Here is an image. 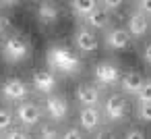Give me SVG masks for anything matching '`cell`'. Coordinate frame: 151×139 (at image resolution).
Segmentation results:
<instances>
[{"mask_svg":"<svg viewBox=\"0 0 151 139\" xmlns=\"http://www.w3.org/2000/svg\"><path fill=\"white\" fill-rule=\"evenodd\" d=\"M0 52H2L6 62L17 64L31 56V42L27 40V35L19 31H11L9 35H4L2 44H0Z\"/></svg>","mask_w":151,"mask_h":139,"instance_id":"7a4b0ae2","label":"cell"},{"mask_svg":"<svg viewBox=\"0 0 151 139\" xmlns=\"http://www.w3.org/2000/svg\"><path fill=\"white\" fill-rule=\"evenodd\" d=\"M75 46L79 52L83 54H91L97 50V33L93 29H89L85 23L75 27Z\"/></svg>","mask_w":151,"mask_h":139,"instance_id":"30bf717a","label":"cell"},{"mask_svg":"<svg viewBox=\"0 0 151 139\" xmlns=\"http://www.w3.org/2000/svg\"><path fill=\"white\" fill-rule=\"evenodd\" d=\"M99 7L97 0H70V11L77 15V17H89L95 9Z\"/></svg>","mask_w":151,"mask_h":139,"instance_id":"e0dca14e","label":"cell"},{"mask_svg":"<svg viewBox=\"0 0 151 139\" xmlns=\"http://www.w3.org/2000/svg\"><path fill=\"white\" fill-rule=\"evenodd\" d=\"M93 79L95 83H99L101 87H114V85H120V79H122V71L116 62L112 60H99L95 67H93Z\"/></svg>","mask_w":151,"mask_h":139,"instance_id":"277c9868","label":"cell"},{"mask_svg":"<svg viewBox=\"0 0 151 139\" xmlns=\"http://www.w3.org/2000/svg\"><path fill=\"white\" fill-rule=\"evenodd\" d=\"M134 11H139V13H143L145 17L151 19V0H139L134 4Z\"/></svg>","mask_w":151,"mask_h":139,"instance_id":"4316f807","label":"cell"},{"mask_svg":"<svg viewBox=\"0 0 151 139\" xmlns=\"http://www.w3.org/2000/svg\"><path fill=\"white\" fill-rule=\"evenodd\" d=\"M31 85H33L35 91H40V93H44V96H50V93H54L56 87H58V75H56L52 69H48V67L35 69L33 75H31Z\"/></svg>","mask_w":151,"mask_h":139,"instance_id":"52a82bcc","label":"cell"},{"mask_svg":"<svg viewBox=\"0 0 151 139\" xmlns=\"http://www.w3.org/2000/svg\"><path fill=\"white\" fill-rule=\"evenodd\" d=\"M143 83H145L143 73H139V71H126V73H122V79H120L122 96H137L139 89L143 87Z\"/></svg>","mask_w":151,"mask_h":139,"instance_id":"5bb4252c","label":"cell"},{"mask_svg":"<svg viewBox=\"0 0 151 139\" xmlns=\"http://www.w3.org/2000/svg\"><path fill=\"white\" fill-rule=\"evenodd\" d=\"M101 112H104V120H108V122H120L128 114V102H126V98L122 93H108L104 98Z\"/></svg>","mask_w":151,"mask_h":139,"instance_id":"3957f363","label":"cell"},{"mask_svg":"<svg viewBox=\"0 0 151 139\" xmlns=\"http://www.w3.org/2000/svg\"><path fill=\"white\" fill-rule=\"evenodd\" d=\"M46 62L48 69H52L56 75H77L83 69L81 56L64 44H52L46 50Z\"/></svg>","mask_w":151,"mask_h":139,"instance_id":"6da1fadb","label":"cell"},{"mask_svg":"<svg viewBox=\"0 0 151 139\" xmlns=\"http://www.w3.org/2000/svg\"><path fill=\"white\" fill-rule=\"evenodd\" d=\"M75 98L81 106H99L101 102V89L95 85V83H79L75 87Z\"/></svg>","mask_w":151,"mask_h":139,"instance_id":"7c38bea8","label":"cell"},{"mask_svg":"<svg viewBox=\"0 0 151 139\" xmlns=\"http://www.w3.org/2000/svg\"><path fill=\"white\" fill-rule=\"evenodd\" d=\"M60 139H85V133H83L79 127L70 125V127H66V129L60 133Z\"/></svg>","mask_w":151,"mask_h":139,"instance_id":"7402d4cb","label":"cell"},{"mask_svg":"<svg viewBox=\"0 0 151 139\" xmlns=\"http://www.w3.org/2000/svg\"><path fill=\"white\" fill-rule=\"evenodd\" d=\"M15 120V112L11 108H0V131H9L13 127Z\"/></svg>","mask_w":151,"mask_h":139,"instance_id":"d6986e66","label":"cell"},{"mask_svg":"<svg viewBox=\"0 0 151 139\" xmlns=\"http://www.w3.org/2000/svg\"><path fill=\"white\" fill-rule=\"evenodd\" d=\"M137 102H151V79H145L143 87L137 93Z\"/></svg>","mask_w":151,"mask_h":139,"instance_id":"603a6c76","label":"cell"},{"mask_svg":"<svg viewBox=\"0 0 151 139\" xmlns=\"http://www.w3.org/2000/svg\"><path fill=\"white\" fill-rule=\"evenodd\" d=\"M79 122L85 131L95 133L104 125V112L99 106H81L79 108Z\"/></svg>","mask_w":151,"mask_h":139,"instance_id":"8fae6325","label":"cell"},{"mask_svg":"<svg viewBox=\"0 0 151 139\" xmlns=\"http://www.w3.org/2000/svg\"><path fill=\"white\" fill-rule=\"evenodd\" d=\"M6 29V19H4V15L0 13V35H2V31Z\"/></svg>","mask_w":151,"mask_h":139,"instance_id":"f546056e","label":"cell"},{"mask_svg":"<svg viewBox=\"0 0 151 139\" xmlns=\"http://www.w3.org/2000/svg\"><path fill=\"white\" fill-rule=\"evenodd\" d=\"M149 27H151L149 17H145L143 13L132 11V13L128 15L126 29H128V33L132 35V40H134V38H145V35H147V31H149Z\"/></svg>","mask_w":151,"mask_h":139,"instance_id":"4fadbf2b","label":"cell"},{"mask_svg":"<svg viewBox=\"0 0 151 139\" xmlns=\"http://www.w3.org/2000/svg\"><path fill=\"white\" fill-rule=\"evenodd\" d=\"M44 110L52 118V122H62L68 116V100L62 93H50L44 100Z\"/></svg>","mask_w":151,"mask_h":139,"instance_id":"ba28073f","label":"cell"},{"mask_svg":"<svg viewBox=\"0 0 151 139\" xmlns=\"http://www.w3.org/2000/svg\"><path fill=\"white\" fill-rule=\"evenodd\" d=\"M110 19H112V15L99 4L89 17H85V25L89 27V29H108V25H110Z\"/></svg>","mask_w":151,"mask_h":139,"instance_id":"2e32d148","label":"cell"},{"mask_svg":"<svg viewBox=\"0 0 151 139\" xmlns=\"http://www.w3.org/2000/svg\"><path fill=\"white\" fill-rule=\"evenodd\" d=\"M0 139H2V137H0Z\"/></svg>","mask_w":151,"mask_h":139,"instance_id":"4dcf8cb0","label":"cell"},{"mask_svg":"<svg viewBox=\"0 0 151 139\" xmlns=\"http://www.w3.org/2000/svg\"><path fill=\"white\" fill-rule=\"evenodd\" d=\"M93 139H118V135H116V131H114L112 127L101 125V127L95 131V137H93Z\"/></svg>","mask_w":151,"mask_h":139,"instance_id":"cb8c5ba5","label":"cell"},{"mask_svg":"<svg viewBox=\"0 0 151 139\" xmlns=\"http://www.w3.org/2000/svg\"><path fill=\"white\" fill-rule=\"evenodd\" d=\"M137 118L141 122H151V102H137Z\"/></svg>","mask_w":151,"mask_h":139,"instance_id":"ffe728a7","label":"cell"},{"mask_svg":"<svg viewBox=\"0 0 151 139\" xmlns=\"http://www.w3.org/2000/svg\"><path fill=\"white\" fill-rule=\"evenodd\" d=\"M19 4V0H4V2H0V9H13V7H17Z\"/></svg>","mask_w":151,"mask_h":139,"instance_id":"f1b7e54d","label":"cell"},{"mask_svg":"<svg viewBox=\"0 0 151 139\" xmlns=\"http://www.w3.org/2000/svg\"><path fill=\"white\" fill-rule=\"evenodd\" d=\"M15 118L19 120V125H21L23 129H27V131H29L31 127H35V125H40V122H42V108H40V104H35V102L25 100V102L17 104Z\"/></svg>","mask_w":151,"mask_h":139,"instance_id":"8992f818","label":"cell"},{"mask_svg":"<svg viewBox=\"0 0 151 139\" xmlns=\"http://www.w3.org/2000/svg\"><path fill=\"white\" fill-rule=\"evenodd\" d=\"M110 15L114 13V11H120L122 7H124V2H122V0H101V2H99Z\"/></svg>","mask_w":151,"mask_h":139,"instance_id":"d4e9b609","label":"cell"},{"mask_svg":"<svg viewBox=\"0 0 151 139\" xmlns=\"http://www.w3.org/2000/svg\"><path fill=\"white\" fill-rule=\"evenodd\" d=\"M104 42H106V46H108L110 50L120 52V50H126V48L132 44V35L128 33L126 27H122V25H114V27H108V29H106V33H104Z\"/></svg>","mask_w":151,"mask_h":139,"instance_id":"9c48e42d","label":"cell"},{"mask_svg":"<svg viewBox=\"0 0 151 139\" xmlns=\"http://www.w3.org/2000/svg\"><path fill=\"white\" fill-rule=\"evenodd\" d=\"M60 17V7L54 0H44L37 4V21L42 25H52L56 23V19Z\"/></svg>","mask_w":151,"mask_h":139,"instance_id":"9a60e30c","label":"cell"},{"mask_svg":"<svg viewBox=\"0 0 151 139\" xmlns=\"http://www.w3.org/2000/svg\"><path fill=\"white\" fill-rule=\"evenodd\" d=\"M141 56H143V60H145L147 64H151V42H147V44L143 46V50H141Z\"/></svg>","mask_w":151,"mask_h":139,"instance_id":"83f0119b","label":"cell"},{"mask_svg":"<svg viewBox=\"0 0 151 139\" xmlns=\"http://www.w3.org/2000/svg\"><path fill=\"white\" fill-rule=\"evenodd\" d=\"M60 129H58V125L56 122H52V120H44V122H40V127H37V139H60Z\"/></svg>","mask_w":151,"mask_h":139,"instance_id":"ac0fdd59","label":"cell"},{"mask_svg":"<svg viewBox=\"0 0 151 139\" xmlns=\"http://www.w3.org/2000/svg\"><path fill=\"white\" fill-rule=\"evenodd\" d=\"M122 139H147V133H145L143 129H139V127H130V129L124 133Z\"/></svg>","mask_w":151,"mask_h":139,"instance_id":"484cf974","label":"cell"},{"mask_svg":"<svg viewBox=\"0 0 151 139\" xmlns=\"http://www.w3.org/2000/svg\"><path fill=\"white\" fill-rule=\"evenodd\" d=\"M4 139H31L29 131L23 129V127H11L6 133H4Z\"/></svg>","mask_w":151,"mask_h":139,"instance_id":"44dd1931","label":"cell"},{"mask_svg":"<svg viewBox=\"0 0 151 139\" xmlns=\"http://www.w3.org/2000/svg\"><path fill=\"white\" fill-rule=\"evenodd\" d=\"M0 96H2L6 102H25L27 96H29V85L25 79L21 77H6L0 85Z\"/></svg>","mask_w":151,"mask_h":139,"instance_id":"5b68a950","label":"cell"}]
</instances>
